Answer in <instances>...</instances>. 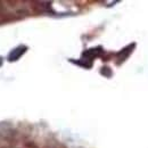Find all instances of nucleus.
<instances>
[{
	"label": "nucleus",
	"instance_id": "obj_1",
	"mask_svg": "<svg viewBox=\"0 0 148 148\" xmlns=\"http://www.w3.org/2000/svg\"><path fill=\"white\" fill-rule=\"evenodd\" d=\"M26 49H27V48H26L25 46H18L17 48H15L14 50L10 51V54L8 56V60H9V62H15V60H17L19 57L25 53Z\"/></svg>",
	"mask_w": 148,
	"mask_h": 148
}]
</instances>
